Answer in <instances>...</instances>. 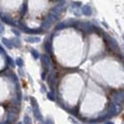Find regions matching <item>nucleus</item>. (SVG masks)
Segmentation results:
<instances>
[{"instance_id": "obj_17", "label": "nucleus", "mask_w": 124, "mask_h": 124, "mask_svg": "<svg viewBox=\"0 0 124 124\" xmlns=\"http://www.w3.org/2000/svg\"><path fill=\"white\" fill-rule=\"evenodd\" d=\"M31 106L33 107L34 109H36V108H38V106H37V102H36V100L31 96Z\"/></svg>"}, {"instance_id": "obj_4", "label": "nucleus", "mask_w": 124, "mask_h": 124, "mask_svg": "<svg viewBox=\"0 0 124 124\" xmlns=\"http://www.w3.org/2000/svg\"><path fill=\"white\" fill-rule=\"evenodd\" d=\"M42 65H43L45 71L51 70V60L47 54H43V56H42Z\"/></svg>"}, {"instance_id": "obj_9", "label": "nucleus", "mask_w": 124, "mask_h": 124, "mask_svg": "<svg viewBox=\"0 0 124 124\" xmlns=\"http://www.w3.org/2000/svg\"><path fill=\"white\" fill-rule=\"evenodd\" d=\"M17 117V115L16 113H14V112H10L9 115H8V123H13Z\"/></svg>"}, {"instance_id": "obj_32", "label": "nucleus", "mask_w": 124, "mask_h": 124, "mask_svg": "<svg viewBox=\"0 0 124 124\" xmlns=\"http://www.w3.org/2000/svg\"><path fill=\"white\" fill-rule=\"evenodd\" d=\"M104 124H114L113 122H111V121H109V122H105Z\"/></svg>"}, {"instance_id": "obj_29", "label": "nucleus", "mask_w": 124, "mask_h": 124, "mask_svg": "<svg viewBox=\"0 0 124 124\" xmlns=\"http://www.w3.org/2000/svg\"><path fill=\"white\" fill-rule=\"evenodd\" d=\"M12 31H13V32H14L16 35H19V32H18L17 31H16V30H12Z\"/></svg>"}, {"instance_id": "obj_22", "label": "nucleus", "mask_w": 124, "mask_h": 124, "mask_svg": "<svg viewBox=\"0 0 124 124\" xmlns=\"http://www.w3.org/2000/svg\"><path fill=\"white\" fill-rule=\"evenodd\" d=\"M16 64H17V66L22 67V66L24 65V62L22 60V58H17V59H16Z\"/></svg>"}, {"instance_id": "obj_18", "label": "nucleus", "mask_w": 124, "mask_h": 124, "mask_svg": "<svg viewBox=\"0 0 124 124\" xmlns=\"http://www.w3.org/2000/svg\"><path fill=\"white\" fill-rule=\"evenodd\" d=\"M20 43V41L17 39V38H14L13 40H12V45H14V46H16V47H19V44Z\"/></svg>"}, {"instance_id": "obj_6", "label": "nucleus", "mask_w": 124, "mask_h": 124, "mask_svg": "<svg viewBox=\"0 0 124 124\" xmlns=\"http://www.w3.org/2000/svg\"><path fill=\"white\" fill-rule=\"evenodd\" d=\"M116 114V106L115 103H110V106H109V110H108V116H115Z\"/></svg>"}, {"instance_id": "obj_33", "label": "nucleus", "mask_w": 124, "mask_h": 124, "mask_svg": "<svg viewBox=\"0 0 124 124\" xmlns=\"http://www.w3.org/2000/svg\"><path fill=\"white\" fill-rule=\"evenodd\" d=\"M17 124H22V122H18Z\"/></svg>"}, {"instance_id": "obj_19", "label": "nucleus", "mask_w": 124, "mask_h": 124, "mask_svg": "<svg viewBox=\"0 0 124 124\" xmlns=\"http://www.w3.org/2000/svg\"><path fill=\"white\" fill-rule=\"evenodd\" d=\"M66 24L65 23H59L58 25H56V27H55V29L56 30H62V29H64V28H66Z\"/></svg>"}, {"instance_id": "obj_34", "label": "nucleus", "mask_w": 124, "mask_h": 124, "mask_svg": "<svg viewBox=\"0 0 124 124\" xmlns=\"http://www.w3.org/2000/svg\"><path fill=\"white\" fill-rule=\"evenodd\" d=\"M0 124H6V123H0Z\"/></svg>"}, {"instance_id": "obj_28", "label": "nucleus", "mask_w": 124, "mask_h": 124, "mask_svg": "<svg viewBox=\"0 0 124 124\" xmlns=\"http://www.w3.org/2000/svg\"><path fill=\"white\" fill-rule=\"evenodd\" d=\"M41 78H42V79H45V78H46V73H45V72H44V73H42Z\"/></svg>"}, {"instance_id": "obj_26", "label": "nucleus", "mask_w": 124, "mask_h": 124, "mask_svg": "<svg viewBox=\"0 0 124 124\" xmlns=\"http://www.w3.org/2000/svg\"><path fill=\"white\" fill-rule=\"evenodd\" d=\"M4 30H5L4 26H3V25H2L1 23H0V35H1V34H2L3 32H4Z\"/></svg>"}, {"instance_id": "obj_3", "label": "nucleus", "mask_w": 124, "mask_h": 124, "mask_svg": "<svg viewBox=\"0 0 124 124\" xmlns=\"http://www.w3.org/2000/svg\"><path fill=\"white\" fill-rule=\"evenodd\" d=\"M113 98H114V101L116 104L122 103L123 102V93H122V91H120V93H119V92H114Z\"/></svg>"}, {"instance_id": "obj_16", "label": "nucleus", "mask_w": 124, "mask_h": 124, "mask_svg": "<svg viewBox=\"0 0 124 124\" xmlns=\"http://www.w3.org/2000/svg\"><path fill=\"white\" fill-rule=\"evenodd\" d=\"M31 54H32V56H33V58H35V59H37L38 57H39V54H38V52L37 51H35V50H31Z\"/></svg>"}, {"instance_id": "obj_24", "label": "nucleus", "mask_w": 124, "mask_h": 124, "mask_svg": "<svg viewBox=\"0 0 124 124\" xmlns=\"http://www.w3.org/2000/svg\"><path fill=\"white\" fill-rule=\"evenodd\" d=\"M47 95H48V98H49L50 100H52V101L54 100V93H47Z\"/></svg>"}, {"instance_id": "obj_5", "label": "nucleus", "mask_w": 124, "mask_h": 124, "mask_svg": "<svg viewBox=\"0 0 124 124\" xmlns=\"http://www.w3.org/2000/svg\"><path fill=\"white\" fill-rule=\"evenodd\" d=\"M19 26L21 27V29L23 30V31H25V32H28V33H30V34H33V33H39L41 30L40 29H36V30H31V29H29V28H27L22 22H19Z\"/></svg>"}, {"instance_id": "obj_2", "label": "nucleus", "mask_w": 124, "mask_h": 124, "mask_svg": "<svg viewBox=\"0 0 124 124\" xmlns=\"http://www.w3.org/2000/svg\"><path fill=\"white\" fill-rule=\"evenodd\" d=\"M103 36H104V38L106 39V41L108 42V45H109V47L111 48V50L114 51V52H116V51L118 50V45H117L116 41L114 38H112V37L108 36L107 33H104Z\"/></svg>"}, {"instance_id": "obj_15", "label": "nucleus", "mask_w": 124, "mask_h": 124, "mask_svg": "<svg viewBox=\"0 0 124 124\" xmlns=\"http://www.w3.org/2000/svg\"><path fill=\"white\" fill-rule=\"evenodd\" d=\"M6 57H7V61L9 63V65L11 67H15V61L13 60V58H11L9 55H6Z\"/></svg>"}, {"instance_id": "obj_14", "label": "nucleus", "mask_w": 124, "mask_h": 124, "mask_svg": "<svg viewBox=\"0 0 124 124\" xmlns=\"http://www.w3.org/2000/svg\"><path fill=\"white\" fill-rule=\"evenodd\" d=\"M25 40L27 42H39L40 38L39 37H32V36H31V37H27Z\"/></svg>"}, {"instance_id": "obj_13", "label": "nucleus", "mask_w": 124, "mask_h": 124, "mask_svg": "<svg viewBox=\"0 0 124 124\" xmlns=\"http://www.w3.org/2000/svg\"><path fill=\"white\" fill-rule=\"evenodd\" d=\"M44 48L48 53H52V43L50 41H46L44 43Z\"/></svg>"}, {"instance_id": "obj_8", "label": "nucleus", "mask_w": 124, "mask_h": 124, "mask_svg": "<svg viewBox=\"0 0 124 124\" xmlns=\"http://www.w3.org/2000/svg\"><path fill=\"white\" fill-rule=\"evenodd\" d=\"M82 13L85 15V16H91L92 15V9L89 5H84L82 7Z\"/></svg>"}, {"instance_id": "obj_12", "label": "nucleus", "mask_w": 124, "mask_h": 124, "mask_svg": "<svg viewBox=\"0 0 124 124\" xmlns=\"http://www.w3.org/2000/svg\"><path fill=\"white\" fill-rule=\"evenodd\" d=\"M2 43L7 47L8 49H12V48H13V45H12L11 41H10L9 39H7V38H2Z\"/></svg>"}, {"instance_id": "obj_25", "label": "nucleus", "mask_w": 124, "mask_h": 124, "mask_svg": "<svg viewBox=\"0 0 124 124\" xmlns=\"http://www.w3.org/2000/svg\"><path fill=\"white\" fill-rule=\"evenodd\" d=\"M79 6H81V2H74L73 3V8L74 7H79Z\"/></svg>"}, {"instance_id": "obj_31", "label": "nucleus", "mask_w": 124, "mask_h": 124, "mask_svg": "<svg viewBox=\"0 0 124 124\" xmlns=\"http://www.w3.org/2000/svg\"><path fill=\"white\" fill-rule=\"evenodd\" d=\"M0 52H1V53H4V50L2 49V47L1 46H0Z\"/></svg>"}, {"instance_id": "obj_27", "label": "nucleus", "mask_w": 124, "mask_h": 124, "mask_svg": "<svg viewBox=\"0 0 124 124\" xmlns=\"http://www.w3.org/2000/svg\"><path fill=\"white\" fill-rule=\"evenodd\" d=\"M45 124H53V121H52L50 118H48L46 121H45Z\"/></svg>"}, {"instance_id": "obj_7", "label": "nucleus", "mask_w": 124, "mask_h": 124, "mask_svg": "<svg viewBox=\"0 0 124 124\" xmlns=\"http://www.w3.org/2000/svg\"><path fill=\"white\" fill-rule=\"evenodd\" d=\"M80 29L82 30V31H84L85 32H88V31H91V29H92V26H91V24L90 23H81L80 24Z\"/></svg>"}, {"instance_id": "obj_21", "label": "nucleus", "mask_w": 124, "mask_h": 124, "mask_svg": "<svg viewBox=\"0 0 124 124\" xmlns=\"http://www.w3.org/2000/svg\"><path fill=\"white\" fill-rule=\"evenodd\" d=\"M54 76L53 75H51L50 76V78H49V84H50V86H54Z\"/></svg>"}, {"instance_id": "obj_20", "label": "nucleus", "mask_w": 124, "mask_h": 124, "mask_svg": "<svg viewBox=\"0 0 124 124\" xmlns=\"http://www.w3.org/2000/svg\"><path fill=\"white\" fill-rule=\"evenodd\" d=\"M26 12H27V2H24L23 3V7H22V12H21L22 16H24L26 14Z\"/></svg>"}, {"instance_id": "obj_1", "label": "nucleus", "mask_w": 124, "mask_h": 124, "mask_svg": "<svg viewBox=\"0 0 124 124\" xmlns=\"http://www.w3.org/2000/svg\"><path fill=\"white\" fill-rule=\"evenodd\" d=\"M57 18H58V16H56V15H54V14H53V13H50V14L48 15V16L45 18L43 24H42V30H43V31L48 30V29L51 27V25H52L53 23H54V22L57 20Z\"/></svg>"}, {"instance_id": "obj_30", "label": "nucleus", "mask_w": 124, "mask_h": 124, "mask_svg": "<svg viewBox=\"0 0 124 124\" xmlns=\"http://www.w3.org/2000/svg\"><path fill=\"white\" fill-rule=\"evenodd\" d=\"M45 91H46V88H45V86L43 85V86H42V92H45Z\"/></svg>"}, {"instance_id": "obj_11", "label": "nucleus", "mask_w": 124, "mask_h": 124, "mask_svg": "<svg viewBox=\"0 0 124 124\" xmlns=\"http://www.w3.org/2000/svg\"><path fill=\"white\" fill-rule=\"evenodd\" d=\"M33 114H34V116H35V118H36L37 120H39V121H41V120H42V115H41V113L39 112L38 108L34 109Z\"/></svg>"}, {"instance_id": "obj_23", "label": "nucleus", "mask_w": 124, "mask_h": 124, "mask_svg": "<svg viewBox=\"0 0 124 124\" xmlns=\"http://www.w3.org/2000/svg\"><path fill=\"white\" fill-rule=\"evenodd\" d=\"M24 123L25 124H31V118L29 117V116H25L24 117Z\"/></svg>"}, {"instance_id": "obj_10", "label": "nucleus", "mask_w": 124, "mask_h": 124, "mask_svg": "<svg viewBox=\"0 0 124 124\" xmlns=\"http://www.w3.org/2000/svg\"><path fill=\"white\" fill-rule=\"evenodd\" d=\"M1 18H2V20L5 22V23H7V24H9V25H13V26H16V23H15V21H13L10 17H8V16H0Z\"/></svg>"}]
</instances>
